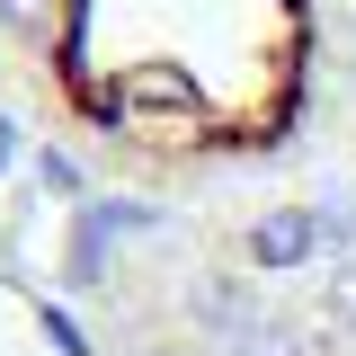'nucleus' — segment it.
I'll return each mask as SVG.
<instances>
[{
    "instance_id": "nucleus-1",
    "label": "nucleus",
    "mask_w": 356,
    "mask_h": 356,
    "mask_svg": "<svg viewBox=\"0 0 356 356\" xmlns=\"http://www.w3.org/2000/svg\"><path fill=\"white\" fill-rule=\"evenodd\" d=\"M0 81L63 161L196 187L303 143L330 89V0H0Z\"/></svg>"
},
{
    "instance_id": "nucleus-2",
    "label": "nucleus",
    "mask_w": 356,
    "mask_h": 356,
    "mask_svg": "<svg viewBox=\"0 0 356 356\" xmlns=\"http://www.w3.org/2000/svg\"><path fill=\"white\" fill-rule=\"evenodd\" d=\"M54 339H72V321L54 303H18V294L0 285V356H44Z\"/></svg>"
}]
</instances>
